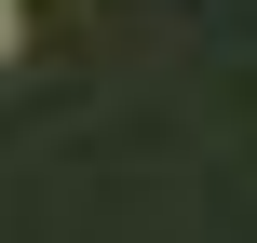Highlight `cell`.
<instances>
[{"label": "cell", "mask_w": 257, "mask_h": 243, "mask_svg": "<svg viewBox=\"0 0 257 243\" xmlns=\"http://www.w3.org/2000/svg\"><path fill=\"white\" fill-rule=\"evenodd\" d=\"M14 41H27V27H14V0H0V54H14Z\"/></svg>", "instance_id": "cell-1"}]
</instances>
